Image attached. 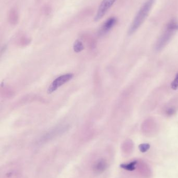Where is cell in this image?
<instances>
[{
    "instance_id": "obj_1",
    "label": "cell",
    "mask_w": 178,
    "mask_h": 178,
    "mask_svg": "<svg viewBox=\"0 0 178 178\" xmlns=\"http://www.w3.org/2000/svg\"><path fill=\"white\" fill-rule=\"evenodd\" d=\"M154 3V0H147L138 12L128 30V34H132L141 26L149 14Z\"/></svg>"
},
{
    "instance_id": "obj_2",
    "label": "cell",
    "mask_w": 178,
    "mask_h": 178,
    "mask_svg": "<svg viewBox=\"0 0 178 178\" xmlns=\"http://www.w3.org/2000/svg\"><path fill=\"white\" fill-rule=\"evenodd\" d=\"M73 74H64L58 77L57 78L55 79V80L53 81L52 83L50 84V86L48 89V94L52 93L62 85L71 80L73 78Z\"/></svg>"
},
{
    "instance_id": "obj_3",
    "label": "cell",
    "mask_w": 178,
    "mask_h": 178,
    "mask_svg": "<svg viewBox=\"0 0 178 178\" xmlns=\"http://www.w3.org/2000/svg\"><path fill=\"white\" fill-rule=\"evenodd\" d=\"M116 1V0H103L99 6L97 13L95 17L94 20L95 22H97L100 19H101L106 14L108 10L111 7L112 5L114 4Z\"/></svg>"
},
{
    "instance_id": "obj_4",
    "label": "cell",
    "mask_w": 178,
    "mask_h": 178,
    "mask_svg": "<svg viewBox=\"0 0 178 178\" xmlns=\"http://www.w3.org/2000/svg\"><path fill=\"white\" fill-rule=\"evenodd\" d=\"M175 31L172 29L167 27L166 31H165L162 35L159 40L157 41L156 45V49L157 50H160L164 48L168 42L171 39V37L173 35V32Z\"/></svg>"
},
{
    "instance_id": "obj_5",
    "label": "cell",
    "mask_w": 178,
    "mask_h": 178,
    "mask_svg": "<svg viewBox=\"0 0 178 178\" xmlns=\"http://www.w3.org/2000/svg\"><path fill=\"white\" fill-rule=\"evenodd\" d=\"M108 167L107 162L105 159H99L95 162L93 166V170L95 173L99 174L104 172Z\"/></svg>"
},
{
    "instance_id": "obj_6",
    "label": "cell",
    "mask_w": 178,
    "mask_h": 178,
    "mask_svg": "<svg viewBox=\"0 0 178 178\" xmlns=\"http://www.w3.org/2000/svg\"><path fill=\"white\" fill-rule=\"evenodd\" d=\"M67 130V127H60L59 128H57L55 129L54 130L51 131L50 132L45 134L43 138V139H41V142H45L46 141L49 140L53 138L55 136L59 134L60 133H62L64 131Z\"/></svg>"
},
{
    "instance_id": "obj_7",
    "label": "cell",
    "mask_w": 178,
    "mask_h": 178,
    "mask_svg": "<svg viewBox=\"0 0 178 178\" xmlns=\"http://www.w3.org/2000/svg\"><path fill=\"white\" fill-rule=\"evenodd\" d=\"M116 19L115 17H111L108 19L103 25L100 31V34H104L109 31L116 24Z\"/></svg>"
},
{
    "instance_id": "obj_8",
    "label": "cell",
    "mask_w": 178,
    "mask_h": 178,
    "mask_svg": "<svg viewBox=\"0 0 178 178\" xmlns=\"http://www.w3.org/2000/svg\"><path fill=\"white\" fill-rule=\"evenodd\" d=\"M8 20L10 23L15 25L18 21V13L16 8H13L10 10L8 15Z\"/></svg>"
},
{
    "instance_id": "obj_9",
    "label": "cell",
    "mask_w": 178,
    "mask_h": 178,
    "mask_svg": "<svg viewBox=\"0 0 178 178\" xmlns=\"http://www.w3.org/2000/svg\"><path fill=\"white\" fill-rule=\"evenodd\" d=\"M84 49L83 43L79 40H77L75 41L73 44V50L76 53L81 52Z\"/></svg>"
},
{
    "instance_id": "obj_10",
    "label": "cell",
    "mask_w": 178,
    "mask_h": 178,
    "mask_svg": "<svg viewBox=\"0 0 178 178\" xmlns=\"http://www.w3.org/2000/svg\"><path fill=\"white\" fill-rule=\"evenodd\" d=\"M137 164V161L135 160L133 162H131L129 164H121L120 165L122 168L126 169V170L128 171H133L135 169L136 164Z\"/></svg>"
},
{
    "instance_id": "obj_11",
    "label": "cell",
    "mask_w": 178,
    "mask_h": 178,
    "mask_svg": "<svg viewBox=\"0 0 178 178\" xmlns=\"http://www.w3.org/2000/svg\"><path fill=\"white\" fill-rule=\"evenodd\" d=\"M171 88L173 90H177L178 89V74L176 75V77L171 84Z\"/></svg>"
},
{
    "instance_id": "obj_12",
    "label": "cell",
    "mask_w": 178,
    "mask_h": 178,
    "mask_svg": "<svg viewBox=\"0 0 178 178\" xmlns=\"http://www.w3.org/2000/svg\"><path fill=\"white\" fill-rule=\"evenodd\" d=\"M150 148V145L147 143H144L139 145V148L141 152L144 153L147 151Z\"/></svg>"
},
{
    "instance_id": "obj_13",
    "label": "cell",
    "mask_w": 178,
    "mask_h": 178,
    "mask_svg": "<svg viewBox=\"0 0 178 178\" xmlns=\"http://www.w3.org/2000/svg\"><path fill=\"white\" fill-rule=\"evenodd\" d=\"M176 109L173 107H170L168 109H167L166 114L168 116H172L173 114H175Z\"/></svg>"
},
{
    "instance_id": "obj_14",
    "label": "cell",
    "mask_w": 178,
    "mask_h": 178,
    "mask_svg": "<svg viewBox=\"0 0 178 178\" xmlns=\"http://www.w3.org/2000/svg\"><path fill=\"white\" fill-rule=\"evenodd\" d=\"M177 30L178 29V24H177Z\"/></svg>"
}]
</instances>
